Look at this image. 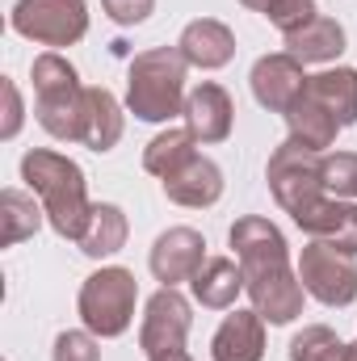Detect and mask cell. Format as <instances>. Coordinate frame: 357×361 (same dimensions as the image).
<instances>
[{"instance_id": "6da1fadb", "label": "cell", "mask_w": 357, "mask_h": 361, "mask_svg": "<svg viewBox=\"0 0 357 361\" xmlns=\"http://www.w3.org/2000/svg\"><path fill=\"white\" fill-rule=\"evenodd\" d=\"M227 244L236 248V261L244 273V294H248L253 311L273 328L294 324L303 315L307 290L298 281V269L290 265V244H286L282 227L261 214H244L231 223Z\"/></svg>"}, {"instance_id": "7a4b0ae2", "label": "cell", "mask_w": 357, "mask_h": 361, "mask_svg": "<svg viewBox=\"0 0 357 361\" xmlns=\"http://www.w3.org/2000/svg\"><path fill=\"white\" fill-rule=\"evenodd\" d=\"M21 180L30 185V193L42 202L47 223L55 227V235L80 244L85 227H89L92 202H89V180L76 160H68L63 152L51 147H34L21 156Z\"/></svg>"}, {"instance_id": "3957f363", "label": "cell", "mask_w": 357, "mask_h": 361, "mask_svg": "<svg viewBox=\"0 0 357 361\" xmlns=\"http://www.w3.org/2000/svg\"><path fill=\"white\" fill-rule=\"evenodd\" d=\"M185 55L177 47H152L131 59L126 72V109L139 122H173L185 114Z\"/></svg>"}, {"instance_id": "277c9868", "label": "cell", "mask_w": 357, "mask_h": 361, "mask_svg": "<svg viewBox=\"0 0 357 361\" xmlns=\"http://www.w3.org/2000/svg\"><path fill=\"white\" fill-rule=\"evenodd\" d=\"M34 80V118L38 126L59 139V143H80V118H85V89L80 72L72 68V59H63L59 51H42L30 68Z\"/></svg>"}, {"instance_id": "5b68a950", "label": "cell", "mask_w": 357, "mask_h": 361, "mask_svg": "<svg viewBox=\"0 0 357 361\" xmlns=\"http://www.w3.org/2000/svg\"><path fill=\"white\" fill-rule=\"evenodd\" d=\"M135 302H139V281L122 265H101L97 273L85 277V286L76 294L80 324L101 341H114L135 324Z\"/></svg>"}, {"instance_id": "8992f818", "label": "cell", "mask_w": 357, "mask_h": 361, "mask_svg": "<svg viewBox=\"0 0 357 361\" xmlns=\"http://www.w3.org/2000/svg\"><path fill=\"white\" fill-rule=\"evenodd\" d=\"M265 180H269L273 202L290 219L307 214L315 202L328 197V189H324V156L307 152V147H298L290 139L282 147H273V156H269V164H265Z\"/></svg>"}, {"instance_id": "52a82bcc", "label": "cell", "mask_w": 357, "mask_h": 361, "mask_svg": "<svg viewBox=\"0 0 357 361\" xmlns=\"http://www.w3.org/2000/svg\"><path fill=\"white\" fill-rule=\"evenodd\" d=\"M13 34L38 47H76L89 34L85 0H17L8 13Z\"/></svg>"}, {"instance_id": "ba28073f", "label": "cell", "mask_w": 357, "mask_h": 361, "mask_svg": "<svg viewBox=\"0 0 357 361\" xmlns=\"http://www.w3.org/2000/svg\"><path fill=\"white\" fill-rule=\"evenodd\" d=\"M303 290L324 307H349L357 298V257H345L320 240H311L298 257Z\"/></svg>"}, {"instance_id": "9c48e42d", "label": "cell", "mask_w": 357, "mask_h": 361, "mask_svg": "<svg viewBox=\"0 0 357 361\" xmlns=\"http://www.w3.org/2000/svg\"><path fill=\"white\" fill-rule=\"evenodd\" d=\"M189 324H193L189 298L181 294L177 286H160L147 298V311H143V324H139V349L147 357L169 353V349H185Z\"/></svg>"}, {"instance_id": "30bf717a", "label": "cell", "mask_w": 357, "mask_h": 361, "mask_svg": "<svg viewBox=\"0 0 357 361\" xmlns=\"http://www.w3.org/2000/svg\"><path fill=\"white\" fill-rule=\"evenodd\" d=\"M307 72L294 55L286 51H273V55H261L248 72V85H253V97L257 105L269 109V114H290V105L307 92Z\"/></svg>"}, {"instance_id": "8fae6325", "label": "cell", "mask_w": 357, "mask_h": 361, "mask_svg": "<svg viewBox=\"0 0 357 361\" xmlns=\"http://www.w3.org/2000/svg\"><path fill=\"white\" fill-rule=\"evenodd\" d=\"M206 265V240L202 231L193 227H169L156 235L152 244V257H147V269L160 286H181V281H193V273Z\"/></svg>"}, {"instance_id": "7c38bea8", "label": "cell", "mask_w": 357, "mask_h": 361, "mask_svg": "<svg viewBox=\"0 0 357 361\" xmlns=\"http://www.w3.org/2000/svg\"><path fill=\"white\" fill-rule=\"evenodd\" d=\"M185 130L202 143V147H210V143H223L227 135H231V126H236V105H231V92L223 89V85H214V80H202L198 89H189L185 97Z\"/></svg>"}, {"instance_id": "4fadbf2b", "label": "cell", "mask_w": 357, "mask_h": 361, "mask_svg": "<svg viewBox=\"0 0 357 361\" xmlns=\"http://www.w3.org/2000/svg\"><path fill=\"white\" fill-rule=\"evenodd\" d=\"M298 231L307 240H320L345 257H357V202H345V197H324L315 202L307 214L294 219Z\"/></svg>"}, {"instance_id": "5bb4252c", "label": "cell", "mask_w": 357, "mask_h": 361, "mask_svg": "<svg viewBox=\"0 0 357 361\" xmlns=\"http://www.w3.org/2000/svg\"><path fill=\"white\" fill-rule=\"evenodd\" d=\"M177 51L185 55L189 68H202V72H219L236 59V34L227 21L219 17H198L181 30Z\"/></svg>"}, {"instance_id": "9a60e30c", "label": "cell", "mask_w": 357, "mask_h": 361, "mask_svg": "<svg viewBox=\"0 0 357 361\" xmlns=\"http://www.w3.org/2000/svg\"><path fill=\"white\" fill-rule=\"evenodd\" d=\"M223 169L210 160V156H193V160H185L177 173H169V177L160 180V189H164V197L169 202H177L185 210H206V206H214L219 197H223Z\"/></svg>"}, {"instance_id": "2e32d148", "label": "cell", "mask_w": 357, "mask_h": 361, "mask_svg": "<svg viewBox=\"0 0 357 361\" xmlns=\"http://www.w3.org/2000/svg\"><path fill=\"white\" fill-rule=\"evenodd\" d=\"M210 357L214 361H265V319L257 311L231 307V315L219 324V332L210 341Z\"/></svg>"}, {"instance_id": "e0dca14e", "label": "cell", "mask_w": 357, "mask_h": 361, "mask_svg": "<svg viewBox=\"0 0 357 361\" xmlns=\"http://www.w3.org/2000/svg\"><path fill=\"white\" fill-rule=\"evenodd\" d=\"M122 130H126V118H122L118 97L109 89L89 85V89H85V118H80V143H85L89 152H97V156H105V152L118 147Z\"/></svg>"}, {"instance_id": "ac0fdd59", "label": "cell", "mask_w": 357, "mask_h": 361, "mask_svg": "<svg viewBox=\"0 0 357 361\" xmlns=\"http://www.w3.org/2000/svg\"><path fill=\"white\" fill-rule=\"evenodd\" d=\"M286 130H290V143H298V147L324 156V152L337 143V135H341V118H337L320 97L303 92V97L290 105V114H286Z\"/></svg>"}, {"instance_id": "d6986e66", "label": "cell", "mask_w": 357, "mask_h": 361, "mask_svg": "<svg viewBox=\"0 0 357 361\" xmlns=\"http://www.w3.org/2000/svg\"><path fill=\"white\" fill-rule=\"evenodd\" d=\"M189 290H193V298H198L206 311H231L236 298L244 294L240 261H231V257H206V265L193 273Z\"/></svg>"}, {"instance_id": "ffe728a7", "label": "cell", "mask_w": 357, "mask_h": 361, "mask_svg": "<svg viewBox=\"0 0 357 361\" xmlns=\"http://www.w3.org/2000/svg\"><path fill=\"white\" fill-rule=\"evenodd\" d=\"M286 55H294L303 68L307 63H337L345 55V25L337 17H315L303 30L286 34Z\"/></svg>"}, {"instance_id": "44dd1931", "label": "cell", "mask_w": 357, "mask_h": 361, "mask_svg": "<svg viewBox=\"0 0 357 361\" xmlns=\"http://www.w3.org/2000/svg\"><path fill=\"white\" fill-rule=\"evenodd\" d=\"M126 235H131V223H126V210L114 206V202H92L89 227L80 235V252L92 261H105L114 252L126 248Z\"/></svg>"}, {"instance_id": "7402d4cb", "label": "cell", "mask_w": 357, "mask_h": 361, "mask_svg": "<svg viewBox=\"0 0 357 361\" xmlns=\"http://www.w3.org/2000/svg\"><path fill=\"white\" fill-rule=\"evenodd\" d=\"M307 92L320 97L341 118V126L357 122V68H324L320 76L307 80Z\"/></svg>"}, {"instance_id": "603a6c76", "label": "cell", "mask_w": 357, "mask_h": 361, "mask_svg": "<svg viewBox=\"0 0 357 361\" xmlns=\"http://www.w3.org/2000/svg\"><path fill=\"white\" fill-rule=\"evenodd\" d=\"M0 223H4L0 240H4V248H13V244L30 240V235L47 223V210H42V202H34V193H25V189H4V193H0Z\"/></svg>"}, {"instance_id": "cb8c5ba5", "label": "cell", "mask_w": 357, "mask_h": 361, "mask_svg": "<svg viewBox=\"0 0 357 361\" xmlns=\"http://www.w3.org/2000/svg\"><path fill=\"white\" fill-rule=\"evenodd\" d=\"M198 156V139L185 130V126H169V130H160L147 147H143V169L152 173V177H169V173H177L185 160H193Z\"/></svg>"}, {"instance_id": "d4e9b609", "label": "cell", "mask_w": 357, "mask_h": 361, "mask_svg": "<svg viewBox=\"0 0 357 361\" xmlns=\"http://www.w3.org/2000/svg\"><path fill=\"white\" fill-rule=\"evenodd\" d=\"M290 361H349V345L332 328L311 324L290 341Z\"/></svg>"}, {"instance_id": "484cf974", "label": "cell", "mask_w": 357, "mask_h": 361, "mask_svg": "<svg viewBox=\"0 0 357 361\" xmlns=\"http://www.w3.org/2000/svg\"><path fill=\"white\" fill-rule=\"evenodd\" d=\"M324 189L332 197H357V152H324Z\"/></svg>"}, {"instance_id": "4316f807", "label": "cell", "mask_w": 357, "mask_h": 361, "mask_svg": "<svg viewBox=\"0 0 357 361\" xmlns=\"http://www.w3.org/2000/svg\"><path fill=\"white\" fill-rule=\"evenodd\" d=\"M51 361H101V336H92L89 328H68L55 336Z\"/></svg>"}, {"instance_id": "83f0119b", "label": "cell", "mask_w": 357, "mask_h": 361, "mask_svg": "<svg viewBox=\"0 0 357 361\" xmlns=\"http://www.w3.org/2000/svg\"><path fill=\"white\" fill-rule=\"evenodd\" d=\"M265 17H269V25H277V30H282V38H286V34L303 30L307 21H315V17H320V8H315V0H277Z\"/></svg>"}, {"instance_id": "f1b7e54d", "label": "cell", "mask_w": 357, "mask_h": 361, "mask_svg": "<svg viewBox=\"0 0 357 361\" xmlns=\"http://www.w3.org/2000/svg\"><path fill=\"white\" fill-rule=\"evenodd\" d=\"M101 8L118 25H143L156 13V0H101Z\"/></svg>"}, {"instance_id": "f546056e", "label": "cell", "mask_w": 357, "mask_h": 361, "mask_svg": "<svg viewBox=\"0 0 357 361\" xmlns=\"http://www.w3.org/2000/svg\"><path fill=\"white\" fill-rule=\"evenodd\" d=\"M0 89H4V126H0V139H17V130H21V118H25V105H21V89H17V80H0Z\"/></svg>"}, {"instance_id": "4dcf8cb0", "label": "cell", "mask_w": 357, "mask_h": 361, "mask_svg": "<svg viewBox=\"0 0 357 361\" xmlns=\"http://www.w3.org/2000/svg\"><path fill=\"white\" fill-rule=\"evenodd\" d=\"M147 361H193L185 349H169V353H156V357H147Z\"/></svg>"}, {"instance_id": "1f68e13d", "label": "cell", "mask_w": 357, "mask_h": 361, "mask_svg": "<svg viewBox=\"0 0 357 361\" xmlns=\"http://www.w3.org/2000/svg\"><path fill=\"white\" fill-rule=\"evenodd\" d=\"M240 4H244V8H253V13H261V17H265L269 8H273V4H277V0H240Z\"/></svg>"}, {"instance_id": "d6a6232c", "label": "cell", "mask_w": 357, "mask_h": 361, "mask_svg": "<svg viewBox=\"0 0 357 361\" xmlns=\"http://www.w3.org/2000/svg\"><path fill=\"white\" fill-rule=\"evenodd\" d=\"M349 361H357V341H353V345H349Z\"/></svg>"}]
</instances>
